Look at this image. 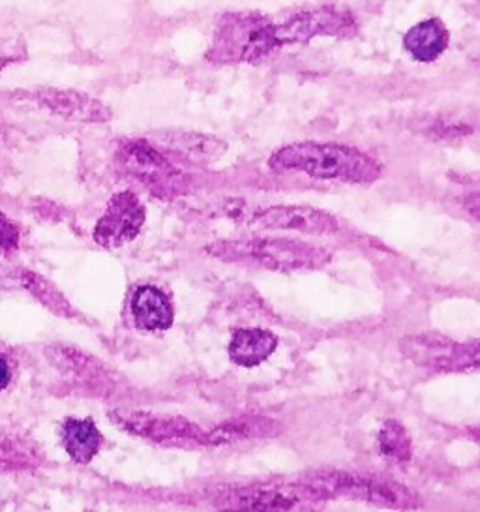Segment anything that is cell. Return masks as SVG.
I'll use <instances>...</instances> for the list:
<instances>
[{"mask_svg":"<svg viewBox=\"0 0 480 512\" xmlns=\"http://www.w3.org/2000/svg\"><path fill=\"white\" fill-rule=\"evenodd\" d=\"M302 482L321 501L353 499V501H366L375 507L392 509V511H415L420 505L417 492L381 475L321 471L308 479H302Z\"/></svg>","mask_w":480,"mask_h":512,"instance_id":"obj_4","label":"cell"},{"mask_svg":"<svg viewBox=\"0 0 480 512\" xmlns=\"http://www.w3.org/2000/svg\"><path fill=\"white\" fill-rule=\"evenodd\" d=\"M21 233L19 227L0 211V254H12L19 248Z\"/></svg>","mask_w":480,"mask_h":512,"instance_id":"obj_22","label":"cell"},{"mask_svg":"<svg viewBox=\"0 0 480 512\" xmlns=\"http://www.w3.org/2000/svg\"><path fill=\"white\" fill-rule=\"evenodd\" d=\"M117 156L120 166L124 167L126 173L149 186H165L179 177L177 169L171 166L164 154L156 151L147 139L124 141Z\"/></svg>","mask_w":480,"mask_h":512,"instance_id":"obj_11","label":"cell"},{"mask_svg":"<svg viewBox=\"0 0 480 512\" xmlns=\"http://www.w3.org/2000/svg\"><path fill=\"white\" fill-rule=\"evenodd\" d=\"M250 226L255 229H284L306 235H330L340 229L338 220L329 212L314 207H267L252 214Z\"/></svg>","mask_w":480,"mask_h":512,"instance_id":"obj_10","label":"cell"},{"mask_svg":"<svg viewBox=\"0 0 480 512\" xmlns=\"http://www.w3.org/2000/svg\"><path fill=\"white\" fill-rule=\"evenodd\" d=\"M449 31L439 19H426L411 27L404 36V49L419 62H434L449 47Z\"/></svg>","mask_w":480,"mask_h":512,"instance_id":"obj_15","label":"cell"},{"mask_svg":"<svg viewBox=\"0 0 480 512\" xmlns=\"http://www.w3.org/2000/svg\"><path fill=\"white\" fill-rule=\"evenodd\" d=\"M280 432V424L267 417H237L222 422L214 430L207 432V445H231L246 439H263L276 436Z\"/></svg>","mask_w":480,"mask_h":512,"instance_id":"obj_17","label":"cell"},{"mask_svg":"<svg viewBox=\"0 0 480 512\" xmlns=\"http://www.w3.org/2000/svg\"><path fill=\"white\" fill-rule=\"evenodd\" d=\"M12 381V368L10 362L6 361L4 357H0V391H4Z\"/></svg>","mask_w":480,"mask_h":512,"instance_id":"obj_23","label":"cell"},{"mask_svg":"<svg viewBox=\"0 0 480 512\" xmlns=\"http://www.w3.org/2000/svg\"><path fill=\"white\" fill-rule=\"evenodd\" d=\"M379 451L392 462L404 464L411 458V439L398 421H387L377 434Z\"/></svg>","mask_w":480,"mask_h":512,"instance_id":"obj_21","label":"cell"},{"mask_svg":"<svg viewBox=\"0 0 480 512\" xmlns=\"http://www.w3.org/2000/svg\"><path fill=\"white\" fill-rule=\"evenodd\" d=\"M132 316L141 331H167L173 325V308L164 291L154 286L135 289L132 297Z\"/></svg>","mask_w":480,"mask_h":512,"instance_id":"obj_14","label":"cell"},{"mask_svg":"<svg viewBox=\"0 0 480 512\" xmlns=\"http://www.w3.org/2000/svg\"><path fill=\"white\" fill-rule=\"evenodd\" d=\"M145 224V207L132 192L109 199L102 218L94 227V241L104 248H120L134 241Z\"/></svg>","mask_w":480,"mask_h":512,"instance_id":"obj_9","label":"cell"},{"mask_svg":"<svg viewBox=\"0 0 480 512\" xmlns=\"http://www.w3.org/2000/svg\"><path fill=\"white\" fill-rule=\"evenodd\" d=\"M15 276L19 280V284L25 287L34 299L42 302L45 308H49L53 314L68 317V319L77 316V312H75L70 301L60 293L57 287L53 286L49 280H45L44 276H40L38 272L21 269V271H17Z\"/></svg>","mask_w":480,"mask_h":512,"instance_id":"obj_19","label":"cell"},{"mask_svg":"<svg viewBox=\"0 0 480 512\" xmlns=\"http://www.w3.org/2000/svg\"><path fill=\"white\" fill-rule=\"evenodd\" d=\"M62 445L75 464L87 466L104 445V436L90 419H68L62 424Z\"/></svg>","mask_w":480,"mask_h":512,"instance_id":"obj_16","label":"cell"},{"mask_svg":"<svg viewBox=\"0 0 480 512\" xmlns=\"http://www.w3.org/2000/svg\"><path fill=\"white\" fill-rule=\"evenodd\" d=\"M278 346L276 334L263 329H242L233 334L229 342L231 361L244 368H254L267 361Z\"/></svg>","mask_w":480,"mask_h":512,"instance_id":"obj_18","label":"cell"},{"mask_svg":"<svg viewBox=\"0 0 480 512\" xmlns=\"http://www.w3.org/2000/svg\"><path fill=\"white\" fill-rule=\"evenodd\" d=\"M272 171H299L314 179L372 184L381 179L383 166L370 154L336 143L302 141L287 145L270 156Z\"/></svg>","mask_w":480,"mask_h":512,"instance_id":"obj_1","label":"cell"},{"mask_svg":"<svg viewBox=\"0 0 480 512\" xmlns=\"http://www.w3.org/2000/svg\"><path fill=\"white\" fill-rule=\"evenodd\" d=\"M156 151L173 152L182 160L194 164H210L224 156L227 145L218 137L203 136L194 132H160L154 139H147Z\"/></svg>","mask_w":480,"mask_h":512,"instance_id":"obj_13","label":"cell"},{"mask_svg":"<svg viewBox=\"0 0 480 512\" xmlns=\"http://www.w3.org/2000/svg\"><path fill=\"white\" fill-rule=\"evenodd\" d=\"M282 46L278 21L254 12H233L218 21L207 59L214 64H254Z\"/></svg>","mask_w":480,"mask_h":512,"instance_id":"obj_2","label":"cell"},{"mask_svg":"<svg viewBox=\"0 0 480 512\" xmlns=\"http://www.w3.org/2000/svg\"><path fill=\"white\" fill-rule=\"evenodd\" d=\"M49 359L59 366L62 372L74 374L79 379H98L104 374L102 366L98 362L92 361L85 353L77 351L74 347L51 346L47 347Z\"/></svg>","mask_w":480,"mask_h":512,"instance_id":"obj_20","label":"cell"},{"mask_svg":"<svg viewBox=\"0 0 480 512\" xmlns=\"http://www.w3.org/2000/svg\"><path fill=\"white\" fill-rule=\"evenodd\" d=\"M34 98L51 113L72 122L111 121V109L85 92L70 89H38Z\"/></svg>","mask_w":480,"mask_h":512,"instance_id":"obj_12","label":"cell"},{"mask_svg":"<svg viewBox=\"0 0 480 512\" xmlns=\"http://www.w3.org/2000/svg\"><path fill=\"white\" fill-rule=\"evenodd\" d=\"M111 419L122 430L156 443H197L207 445V432L184 417H164L145 411H115Z\"/></svg>","mask_w":480,"mask_h":512,"instance_id":"obj_7","label":"cell"},{"mask_svg":"<svg viewBox=\"0 0 480 512\" xmlns=\"http://www.w3.org/2000/svg\"><path fill=\"white\" fill-rule=\"evenodd\" d=\"M323 503L302 481L229 488L216 497L222 512H317Z\"/></svg>","mask_w":480,"mask_h":512,"instance_id":"obj_5","label":"cell"},{"mask_svg":"<svg viewBox=\"0 0 480 512\" xmlns=\"http://www.w3.org/2000/svg\"><path fill=\"white\" fill-rule=\"evenodd\" d=\"M400 347L409 361L437 372H469L479 366L477 340L462 344L443 334L422 332L402 338Z\"/></svg>","mask_w":480,"mask_h":512,"instance_id":"obj_6","label":"cell"},{"mask_svg":"<svg viewBox=\"0 0 480 512\" xmlns=\"http://www.w3.org/2000/svg\"><path fill=\"white\" fill-rule=\"evenodd\" d=\"M282 44H306L315 36H345L357 31L355 17L334 6L300 10L278 21Z\"/></svg>","mask_w":480,"mask_h":512,"instance_id":"obj_8","label":"cell"},{"mask_svg":"<svg viewBox=\"0 0 480 512\" xmlns=\"http://www.w3.org/2000/svg\"><path fill=\"white\" fill-rule=\"evenodd\" d=\"M207 250L210 256L220 257L224 261H242L280 272L315 271L330 261V254L325 248L291 239L255 237L214 242Z\"/></svg>","mask_w":480,"mask_h":512,"instance_id":"obj_3","label":"cell"}]
</instances>
